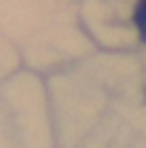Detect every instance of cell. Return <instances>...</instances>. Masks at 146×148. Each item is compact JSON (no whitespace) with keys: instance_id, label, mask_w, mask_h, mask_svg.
<instances>
[{"instance_id":"cell-1","label":"cell","mask_w":146,"mask_h":148,"mask_svg":"<svg viewBox=\"0 0 146 148\" xmlns=\"http://www.w3.org/2000/svg\"><path fill=\"white\" fill-rule=\"evenodd\" d=\"M134 21H136V28H138V32H140V36L146 40V0L136 6Z\"/></svg>"}]
</instances>
